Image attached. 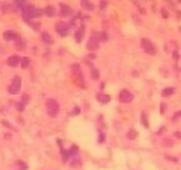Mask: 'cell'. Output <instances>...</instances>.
Segmentation results:
<instances>
[{
	"mask_svg": "<svg viewBox=\"0 0 181 170\" xmlns=\"http://www.w3.org/2000/svg\"><path fill=\"white\" fill-rule=\"evenodd\" d=\"M22 13H23V18H24V20H29V19L33 20V19H35V18H39V16H42L43 10L38 9V8H34L33 5H28Z\"/></svg>",
	"mask_w": 181,
	"mask_h": 170,
	"instance_id": "obj_1",
	"label": "cell"
},
{
	"mask_svg": "<svg viewBox=\"0 0 181 170\" xmlns=\"http://www.w3.org/2000/svg\"><path fill=\"white\" fill-rule=\"evenodd\" d=\"M45 107H47V112L50 117H55L58 115V111H59V105L58 102L53 98H49L45 102Z\"/></svg>",
	"mask_w": 181,
	"mask_h": 170,
	"instance_id": "obj_2",
	"label": "cell"
},
{
	"mask_svg": "<svg viewBox=\"0 0 181 170\" xmlns=\"http://www.w3.org/2000/svg\"><path fill=\"white\" fill-rule=\"evenodd\" d=\"M20 88H22V78L18 77V76H15L12 81V84L8 87V92H9L10 95H16V93L20 92Z\"/></svg>",
	"mask_w": 181,
	"mask_h": 170,
	"instance_id": "obj_3",
	"label": "cell"
},
{
	"mask_svg": "<svg viewBox=\"0 0 181 170\" xmlns=\"http://www.w3.org/2000/svg\"><path fill=\"white\" fill-rule=\"evenodd\" d=\"M69 28H71V25L65 22H58L55 25V30L60 36H67L68 32H69Z\"/></svg>",
	"mask_w": 181,
	"mask_h": 170,
	"instance_id": "obj_4",
	"label": "cell"
},
{
	"mask_svg": "<svg viewBox=\"0 0 181 170\" xmlns=\"http://www.w3.org/2000/svg\"><path fill=\"white\" fill-rule=\"evenodd\" d=\"M141 46H142V48H143V50L146 53H149V54H155V53H156L155 46L151 43L149 39H146V38L141 39Z\"/></svg>",
	"mask_w": 181,
	"mask_h": 170,
	"instance_id": "obj_5",
	"label": "cell"
},
{
	"mask_svg": "<svg viewBox=\"0 0 181 170\" xmlns=\"http://www.w3.org/2000/svg\"><path fill=\"white\" fill-rule=\"evenodd\" d=\"M133 100V95L127 91V90H122L119 92V101L122 102V104H128V102H131Z\"/></svg>",
	"mask_w": 181,
	"mask_h": 170,
	"instance_id": "obj_6",
	"label": "cell"
},
{
	"mask_svg": "<svg viewBox=\"0 0 181 170\" xmlns=\"http://www.w3.org/2000/svg\"><path fill=\"white\" fill-rule=\"evenodd\" d=\"M98 47H99V38H97V34H93L87 43V48L89 50H96Z\"/></svg>",
	"mask_w": 181,
	"mask_h": 170,
	"instance_id": "obj_7",
	"label": "cell"
},
{
	"mask_svg": "<svg viewBox=\"0 0 181 170\" xmlns=\"http://www.w3.org/2000/svg\"><path fill=\"white\" fill-rule=\"evenodd\" d=\"M3 38H4L6 42H10V40H15V42H16L18 39H20V37H19L15 32H13V30H6V32H4Z\"/></svg>",
	"mask_w": 181,
	"mask_h": 170,
	"instance_id": "obj_8",
	"label": "cell"
},
{
	"mask_svg": "<svg viewBox=\"0 0 181 170\" xmlns=\"http://www.w3.org/2000/svg\"><path fill=\"white\" fill-rule=\"evenodd\" d=\"M20 61H22L20 57H18V56H12V57L8 58V64L12 66V67H16V66L20 63Z\"/></svg>",
	"mask_w": 181,
	"mask_h": 170,
	"instance_id": "obj_9",
	"label": "cell"
},
{
	"mask_svg": "<svg viewBox=\"0 0 181 170\" xmlns=\"http://www.w3.org/2000/svg\"><path fill=\"white\" fill-rule=\"evenodd\" d=\"M83 37H84V27H81L78 30L75 32V34H74V38H75L77 43L82 42V40H83Z\"/></svg>",
	"mask_w": 181,
	"mask_h": 170,
	"instance_id": "obj_10",
	"label": "cell"
},
{
	"mask_svg": "<svg viewBox=\"0 0 181 170\" xmlns=\"http://www.w3.org/2000/svg\"><path fill=\"white\" fill-rule=\"evenodd\" d=\"M71 68H72V72H73L74 76H77V77H81V78H82V68H81L79 64L74 63V64H72Z\"/></svg>",
	"mask_w": 181,
	"mask_h": 170,
	"instance_id": "obj_11",
	"label": "cell"
},
{
	"mask_svg": "<svg viewBox=\"0 0 181 170\" xmlns=\"http://www.w3.org/2000/svg\"><path fill=\"white\" fill-rule=\"evenodd\" d=\"M71 13H72V9L69 6H67L64 4H60V14H62V15H68Z\"/></svg>",
	"mask_w": 181,
	"mask_h": 170,
	"instance_id": "obj_12",
	"label": "cell"
},
{
	"mask_svg": "<svg viewBox=\"0 0 181 170\" xmlns=\"http://www.w3.org/2000/svg\"><path fill=\"white\" fill-rule=\"evenodd\" d=\"M97 100L101 102V104H108V102L111 101V96H108V95H98Z\"/></svg>",
	"mask_w": 181,
	"mask_h": 170,
	"instance_id": "obj_13",
	"label": "cell"
},
{
	"mask_svg": "<svg viewBox=\"0 0 181 170\" xmlns=\"http://www.w3.org/2000/svg\"><path fill=\"white\" fill-rule=\"evenodd\" d=\"M42 39L45 42V43H52V42H53V39H52V36L49 33H47V32H44L42 34Z\"/></svg>",
	"mask_w": 181,
	"mask_h": 170,
	"instance_id": "obj_14",
	"label": "cell"
},
{
	"mask_svg": "<svg viewBox=\"0 0 181 170\" xmlns=\"http://www.w3.org/2000/svg\"><path fill=\"white\" fill-rule=\"evenodd\" d=\"M25 22H27L29 25H32V27H33V29H35V30H39V28H40V23L39 22H33V20H25Z\"/></svg>",
	"mask_w": 181,
	"mask_h": 170,
	"instance_id": "obj_15",
	"label": "cell"
},
{
	"mask_svg": "<svg viewBox=\"0 0 181 170\" xmlns=\"http://www.w3.org/2000/svg\"><path fill=\"white\" fill-rule=\"evenodd\" d=\"M172 93H174V88H172V87H166L165 90H163L162 91V96H171L172 95Z\"/></svg>",
	"mask_w": 181,
	"mask_h": 170,
	"instance_id": "obj_16",
	"label": "cell"
},
{
	"mask_svg": "<svg viewBox=\"0 0 181 170\" xmlns=\"http://www.w3.org/2000/svg\"><path fill=\"white\" fill-rule=\"evenodd\" d=\"M20 62H22V68H28V66L30 63V59L28 57H24V58H22Z\"/></svg>",
	"mask_w": 181,
	"mask_h": 170,
	"instance_id": "obj_17",
	"label": "cell"
},
{
	"mask_svg": "<svg viewBox=\"0 0 181 170\" xmlns=\"http://www.w3.org/2000/svg\"><path fill=\"white\" fill-rule=\"evenodd\" d=\"M54 8L53 6H47L45 8V14L48 15V16H52V15H54Z\"/></svg>",
	"mask_w": 181,
	"mask_h": 170,
	"instance_id": "obj_18",
	"label": "cell"
},
{
	"mask_svg": "<svg viewBox=\"0 0 181 170\" xmlns=\"http://www.w3.org/2000/svg\"><path fill=\"white\" fill-rule=\"evenodd\" d=\"M81 5L85 6V9H88V10H92V9H93V5H92L91 3H88V2H81Z\"/></svg>",
	"mask_w": 181,
	"mask_h": 170,
	"instance_id": "obj_19",
	"label": "cell"
},
{
	"mask_svg": "<svg viewBox=\"0 0 181 170\" xmlns=\"http://www.w3.org/2000/svg\"><path fill=\"white\" fill-rule=\"evenodd\" d=\"M16 47H18V49H22V50H23V49H25V48H24V47H25V46H24V43H23L22 40H19V39L16 40Z\"/></svg>",
	"mask_w": 181,
	"mask_h": 170,
	"instance_id": "obj_20",
	"label": "cell"
},
{
	"mask_svg": "<svg viewBox=\"0 0 181 170\" xmlns=\"http://www.w3.org/2000/svg\"><path fill=\"white\" fill-rule=\"evenodd\" d=\"M18 165H19V170H27L28 169V166L25 165L24 163H22V161H20V163H18Z\"/></svg>",
	"mask_w": 181,
	"mask_h": 170,
	"instance_id": "obj_21",
	"label": "cell"
},
{
	"mask_svg": "<svg viewBox=\"0 0 181 170\" xmlns=\"http://www.w3.org/2000/svg\"><path fill=\"white\" fill-rule=\"evenodd\" d=\"M92 72H93V78H94V80H97V78H98V72H97V70L92 68Z\"/></svg>",
	"mask_w": 181,
	"mask_h": 170,
	"instance_id": "obj_22",
	"label": "cell"
},
{
	"mask_svg": "<svg viewBox=\"0 0 181 170\" xmlns=\"http://www.w3.org/2000/svg\"><path fill=\"white\" fill-rule=\"evenodd\" d=\"M16 108H18L19 111H23V110H24V104H18V105H16Z\"/></svg>",
	"mask_w": 181,
	"mask_h": 170,
	"instance_id": "obj_23",
	"label": "cell"
},
{
	"mask_svg": "<svg viewBox=\"0 0 181 170\" xmlns=\"http://www.w3.org/2000/svg\"><path fill=\"white\" fill-rule=\"evenodd\" d=\"M101 37H102V40H105V42L107 40V34H105V33H101V34H99V38H101Z\"/></svg>",
	"mask_w": 181,
	"mask_h": 170,
	"instance_id": "obj_24",
	"label": "cell"
},
{
	"mask_svg": "<svg viewBox=\"0 0 181 170\" xmlns=\"http://www.w3.org/2000/svg\"><path fill=\"white\" fill-rule=\"evenodd\" d=\"M127 136H128L130 139H133V138H136V132H128Z\"/></svg>",
	"mask_w": 181,
	"mask_h": 170,
	"instance_id": "obj_25",
	"label": "cell"
},
{
	"mask_svg": "<svg viewBox=\"0 0 181 170\" xmlns=\"http://www.w3.org/2000/svg\"><path fill=\"white\" fill-rule=\"evenodd\" d=\"M105 141V135H99V139H98V142H103Z\"/></svg>",
	"mask_w": 181,
	"mask_h": 170,
	"instance_id": "obj_26",
	"label": "cell"
},
{
	"mask_svg": "<svg viewBox=\"0 0 181 170\" xmlns=\"http://www.w3.org/2000/svg\"><path fill=\"white\" fill-rule=\"evenodd\" d=\"M176 117H181V112H177V114H175V118Z\"/></svg>",
	"mask_w": 181,
	"mask_h": 170,
	"instance_id": "obj_27",
	"label": "cell"
},
{
	"mask_svg": "<svg viewBox=\"0 0 181 170\" xmlns=\"http://www.w3.org/2000/svg\"><path fill=\"white\" fill-rule=\"evenodd\" d=\"M175 136H176V138H181V134H180V132H176Z\"/></svg>",
	"mask_w": 181,
	"mask_h": 170,
	"instance_id": "obj_28",
	"label": "cell"
}]
</instances>
